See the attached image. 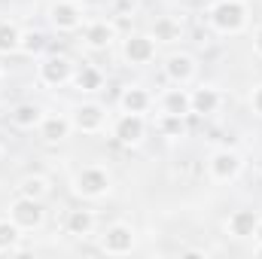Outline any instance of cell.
Instances as JSON below:
<instances>
[{
	"mask_svg": "<svg viewBox=\"0 0 262 259\" xmlns=\"http://www.w3.org/2000/svg\"><path fill=\"white\" fill-rule=\"evenodd\" d=\"M207 25L220 37H238L250 25V3L247 0H213L207 6Z\"/></svg>",
	"mask_w": 262,
	"mask_h": 259,
	"instance_id": "1",
	"label": "cell"
},
{
	"mask_svg": "<svg viewBox=\"0 0 262 259\" xmlns=\"http://www.w3.org/2000/svg\"><path fill=\"white\" fill-rule=\"evenodd\" d=\"M70 192L82 201H101L113 192V174L107 165H82L70 177Z\"/></svg>",
	"mask_w": 262,
	"mask_h": 259,
	"instance_id": "2",
	"label": "cell"
},
{
	"mask_svg": "<svg viewBox=\"0 0 262 259\" xmlns=\"http://www.w3.org/2000/svg\"><path fill=\"white\" fill-rule=\"evenodd\" d=\"M244 153L235 149V146H216L210 156H207V177L210 183H220V186H229L235 183L241 174H244Z\"/></svg>",
	"mask_w": 262,
	"mask_h": 259,
	"instance_id": "3",
	"label": "cell"
},
{
	"mask_svg": "<svg viewBox=\"0 0 262 259\" xmlns=\"http://www.w3.org/2000/svg\"><path fill=\"white\" fill-rule=\"evenodd\" d=\"M73 70H76L73 58H67L61 52H46L37 61V82L43 89H64L73 79Z\"/></svg>",
	"mask_w": 262,
	"mask_h": 259,
	"instance_id": "4",
	"label": "cell"
},
{
	"mask_svg": "<svg viewBox=\"0 0 262 259\" xmlns=\"http://www.w3.org/2000/svg\"><path fill=\"white\" fill-rule=\"evenodd\" d=\"M67 116H70V125L76 134H89V137L107 131V125H110V110L101 101H82V104L70 107Z\"/></svg>",
	"mask_w": 262,
	"mask_h": 259,
	"instance_id": "5",
	"label": "cell"
},
{
	"mask_svg": "<svg viewBox=\"0 0 262 259\" xmlns=\"http://www.w3.org/2000/svg\"><path fill=\"white\" fill-rule=\"evenodd\" d=\"M46 21L58 34H76V31H82V25L89 18H85V6L79 0H52L46 6Z\"/></svg>",
	"mask_w": 262,
	"mask_h": 259,
	"instance_id": "6",
	"label": "cell"
},
{
	"mask_svg": "<svg viewBox=\"0 0 262 259\" xmlns=\"http://www.w3.org/2000/svg\"><path fill=\"white\" fill-rule=\"evenodd\" d=\"M146 131H149V119L143 113H116L110 119V137L128 149L140 146L146 140Z\"/></svg>",
	"mask_w": 262,
	"mask_h": 259,
	"instance_id": "7",
	"label": "cell"
},
{
	"mask_svg": "<svg viewBox=\"0 0 262 259\" xmlns=\"http://www.w3.org/2000/svg\"><path fill=\"white\" fill-rule=\"evenodd\" d=\"M6 217L21 229V232H40L43 229V223H46V207H43V201H37V198H28V195H18L9 201V207H6Z\"/></svg>",
	"mask_w": 262,
	"mask_h": 259,
	"instance_id": "8",
	"label": "cell"
},
{
	"mask_svg": "<svg viewBox=\"0 0 262 259\" xmlns=\"http://www.w3.org/2000/svg\"><path fill=\"white\" fill-rule=\"evenodd\" d=\"M134 247H137V232H134V226L125 223V220L110 223L101 232V241H98V250L107 253V256H128Z\"/></svg>",
	"mask_w": 262,
	"mask_h": 259,
	"instance_id": "9",
	"label": "cell"
},
{
	"mask_svg": "<svg viewBox=\"0 0 262 259\" xmlns=\"http://www.w3.org/2000/svg\"><path fill=\"white\" fill-rule=\"evenodd\" d=\"M119 52H122V61H125L128 67H146V64L156 61L159 43H156L149 34H143V31H131V34L122 37Z\"/></svg>",
	"mask_w": 262,
	"mask_h": 259,
	"instance_id": "10",
	"label": "cell"
},
{
	"mask_svg": "<svg viewBox=\"0 0 262 259\" xmlns=\"http://www.w3.org/2000/svg\"><path fill=\"white\" fill-rule=\"evenodd\" d=\"M116 40H119L116 18H89L82 25V46L92 52H107Z\"/></svg>",
	"mask_w": 262,
	"mask_h": 259,
	"instance_id": "11",
	"label": "cell"
},
{
	"mask_svg": "<svg viewBox=\"0 0 262 259\" xmlns=\"http://www.w3.org/2000/svg\"><path fill=\"white\" fill-rule=\"evenodd\" d=\"M162 73H165V79L171 82V85H192L198 76V61L192 52H171L168 58H165V64H162Z\"/></svg>",
	"mask_w": 262,
	"mask_h": 259,
	"instance_id": "12",
	"label": "cell"
},
{
	"mask_svg": "<svg viewBox=\"0 0 262 259\" xmlns=\"http://www.w3.org/2000/svg\"><path fill=\"white\" fill-rule=\"evenodd\" d=\"M156 107H159V113H171V116L189 119V116H192L189 85H168V89H162L159 98H156Z\"/></svg>",
	"mask_w": 262,
	"mask_h": 259,
	"instance_id": "13",
	"label": "cell"
},
{
	"mask_svg": "<svg viewBox=\"0 0 262 259\" xmlns=\"http://www.w3.org/2000/svg\"><path fill=\"white\" fill-rule=\"evenodd\" d=\"M262 213L253 207H238L226 217V235L235 238V241H253L256 235V226H259Z\"/></svg>",
	"mask_w": 262,
	"mask_h": 259,
	"instance_id": "14",
	"label": "cell"
},
{
	"mask_svg": "<svg viewBox=\"0 0 262 259\" xmlns=\"http://www.w3.org/2000/svg\"><path fill=\"white\" fill-rule=\"evenodd\" d=\"M116 107H119V113H143V116H146V113L156 107V95H152L143 82H131V85H125V89L119 92Z\"/></svg>",
	"mask_w": 262,
	"mask_h": 259,
	"instance_id": "15",
	"label": "cell"
},
{
	"mask_svg": "<svg viewBox=\"0 0 262 259\" xmlns=\"http://www.w3.org/2000/svg\"><path fill=\"white\" fill-rule=\"evenodd\" d=\"M189 98H192V116H213L223 107V92L213 82H201L189 89Z\"/></svg>",
	"mask_w": 262,
	"mask_h": 259,
	"instance_id": "16",
	"label": "cell"
},
{
	"mask_svg": "<svg viewBox=\"0 0 262 259\" xmlns=\"http://www.w3.org/2000/svg\"><path fill=\"white\" fill-rule=\"evenodd\" d=\"M98 229V217L89 207H73L64 213V235L70 238H92Z\"/></svg>",
	"mask_w": 262,
	"mask_h": 259,
	"instance_id": "17",
	"label": "cell"
},
{
	"mask_svg": "<svg viewBox=\"0 0 262 259\" xmlns=\"http://www.w3.org/2000/svg\"><path fill=\"white\" fill-rule=\"evenodd\" d=\"M183 21L177 18V15H159V18H152V25H149V37L159 43V46H174V43H180L183 40Z\"/></svg>",
	"mask_w": 262,
	"mask_h": 259,
	"instance_id": "18",
	"label": "cell"
},
{
	"mask_svg": "<svg viewBox=\"0 0 262 259\" xmlns=\"http://www.w3.org/2000/svg\"><path fill=\"white\" fill-rule=\"evenodd\" d=\"M70 131H73V125H70L67 113H46L43 122H40V128H37V134H40L43 143H64L67 137H70Z\"/></svg>",
	"mask_w": 262,
	"mask_h": 259,
	"instance_id": "19",
	"label": "cell"
},
{
	"mask_svg": "<svg viewBox=\"0 0 262 259\" xmlns=\"http://www.w3.org/2000/svg\"><path fill=\"white\" fill-rule=\"evenodd\" d=\"M43 116H46V110L37 101H21V104H15L9 110V122L18 131H37L40 122H43Z\"/></svg>",
	"mask_w": 262,
	"mask_h": 259,
	"instance_id": "20",
	"label": "cell"
},
{
	"mask_svg": "<svg viewBox=\"0 0 262 259\" xmlns=\"http://www.w3.org/2000/svg\"><path fill=\"white\" fill-rule=\"evenodd\" d=\"M104 82H107L104 70H101V67H95V64H76L73 79H70V85H73L79 95H95V92H101V89H104Z\"/></svg>",
	"mask_w": 262,
	"mask_h": 259,
	"instance_id": "21",
	"label": "cell"
},
{
	"mask_svg": "<svg viewBox=\"0 0 262 259\" xmlns=\"http://www.w3.org/2000/svg\"><path fill=\"white\" fill-rule=\"evenodd\" d=\"M18 253H25V247H21V229L9 217H3L0 220V256H18Z\"/></svg>",
	"mask_w": 262,
	"mask_h": 259,
	"instance_id": "22",
	"label": "cell"
},
{
	"mask_svg": "<svg viewBox=\"0 0 262 259\" xmlns=\"http://www.w3.org/2000/svg\"><path fill=\"white\" fill-rule=\"evenodd\" d=\"M15 192L28 195V198H37V201H46L49 192H52V183L46 174H25L18 183H15Z\"/></svg>",
	"mask_w": 262,
	"mask_h": 259,
	"instance_id": "23",
	"label": "cell"
},
{
	"mask_svg": "<svg viewBox=\"0 0 262 259\" xmlns=\"http://www.w3.org/2000/svg\"><path fill=\"white\" fill-rule=\"evenodd\" d=\"M152 128H156L159 137H165V140H180L186 134V119L183 116H171V113H156Z\"/></svg>",
	"mask_w": 262,
	"mask_h": 259,
	"instance_id": "24",
	"label": "cell"
},
{
	"mask_svg": "<svg viewBox=\"0 0 262 259\" xmlns=\"http://www.w3.org/2000/svg\"><path fill=\"white\" fill-rule=\"evenodd\" d=\"M46 49H49V40H46V34H43V31H37V28H28V31H21L18 55L40 58V55H46Z\"/></svg>",
	"mask_w": 262,
	"mask_h": 259,
	"instance_id": "25",
	"label": "cell"
},
{
	"mask_svg": "<svg viewBox=\"0 0 262 259\" xmlns=\"http://www.w3.org/2000/svg\"><path fill=\"white\" fill-rule=\"evenodd\" d=\"M18 43H21V28L15 21H0V55H18Z\"/></svg>",
	"mask_w": 262,
	"mask_h": 259,
	"instance_id": "26",
	"label": "cell"
},
{
	"mask_svg": "<svg viewBox=\"0 0 262 259\" xmlns=\"http://www.w3.org/2000/svg\"><path fill=\"white\" fill-rule=\"evenodd\" d=\"M247 104H250V110H253V113L262 119V82H256V85L250 89V95H247Z\"/></svg>",
	"mask_w": 262,
	"mask_h": 259,
	"instance_id": "27",
	"label": "cell"
},
{
	"mask_svg": "<svg viewBox=\"0 0 262 259\" xmlns=\"http://www.w3.org/2000/svg\"><path fill=\"white\" fill-rule=\"evenodd\" d=\"M250 49H253V55L262 58V25L253 31V40H250Z\"/></svg>",
	"mask_w": 262,
	"mask_h": 259,
	"instance_id": "28",
	"label": "cell"
},
{
	"mask_svg": "<svg viewBox=\"0 0 262 259\" xmlns=\"http://www.w3.org/2000/svg\"><path fill=\"white\" fill-rule=\"evenodd\" d=\"M79 3H82V6H85V9H89V6H104V3H107V0H79Z\"/></svg>",
	"mask_w": 262,
	"mask_h": 259,
	"instance_id": "29",
	"label": "cell"
},
{
	"mask_svg": "<svg viewBox=\"0 0 262 259\" xmlns=\"http://www.w3.org/2000/svg\"><path fill=\"white\" fill-rule=\"evenodd\" d=\"M250 253L262 259V241H253V247H250Z\"/></svg>",
	"mask_w": 262,
	"mask_h": 259,
	"instance_id": "30",
	"label": "cell"
},
{
	"mask_svg": "<svg viewBox=\"0 0 262 259\" xmlns=\"http://www.w3.org/2000/svg\"><path fill=\"white\" fill-rule=\"evenodd\" d=\"M253 241H262V220H259V226H256V235H253Z\"/></svg>",
	"mask_w": 262,
	"mask_h": 259,
	"instance_id": "31",
	"label": "cell"
},
{
	"mask_svg": "<svg viewBox=\"0 0 262 259\" xmlns=\"http://www.w3.org/2000/svg\"><path fill=\"white\" fill-rule=\"evenodd\" d=\"M3 85H6V73L0 70V92H3Z\"/></svg>",
	"mask_w": 262,
	"mask_h": 259,
	"instance_id": "32",
	"label": "cell"
},
{
	"mask_svg": "<svg viewBox=\"0 0 262 259\" xmlns=\"http://www.w3.org/2000/svg\"><path fill=\"white\" fill-rule=\"evenodd\" d=\"M0 159H3V143H0Z\"/></svg>",
	"mask_w": 262,
	"mask_h": 259,
	"instance_id": "33",
	"label": "cell"
},
{
	"mask_svg": "<svg viewBox=\"0 0 262 259\" xmlns=\"http://www.w3.org/2000/svg\"><path fill=\"white\" fill-rule=\"evenodd\" d=\"M0 116H3V104H0Z\"/></svg>",
	"mask_w": 262,
	"mask_h": 259,
	"instance_id": "34",
	"label": "cell"
}]
</instances>
